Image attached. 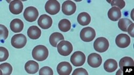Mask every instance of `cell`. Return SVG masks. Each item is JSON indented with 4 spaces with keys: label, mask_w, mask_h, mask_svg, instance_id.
<instances>
[{
    "label": "cell",
    "mask_w": 134,
    "mask_h": 75,
    "mask_svg": "<svg viewBox=\"0 0 134 75\" xmlns=\"http://www.w3.org/2000/svg\"><path fill=\"white\" fill-rule=\"evenodd\" d=\"M48 54L49 52L48 49L42 45L36 46L33 49L32 52L33 58L38 61L45 60L48 58Z\"/></svg>",
    "instance_id": "1"
},
{
    "label": "cell",
    "mask_w": 134,
    "mask_h": 75,
    "mask_svg": "<svg viewBox=\"0 0 134 75\" xmlns=\"http://www.w3.org/2000/svg\"><path fill=\"white\" fill-rule=\"evenodd\" d=\"M58 51L62 56H68L73 51V46L70 42L67 40H62L57 46Z\"/></svg>",
    "instance_id": "2"
},
{
    "label": "cell",
    "mask_w": 134,
    "mask_h": 75,
    "mask_svg": "<svg viewBox=\"0 0 134 75\" xmlns=\"http://www.w3.org/2000/svg\"><path fill=\"white\" fill-rule=\"evenodd\" d=\"M96 33L95 30L90 27L84 28L81 31L80 37L85 42H90L96 37Z\"/></svg>",
    "instance_id": "3"
},
{
    "label": "cell",
    "mask_w": 134,
    "mask_h": 75,
    "mask_svg": "<svg viewBox=\"0 0 134 75\" xmlns=\"http://www.w3.org/2000/svg\"><path fill=\"white\" fill-rule=\"evenodd\" d=\"M27 43L26 36L22 34H18L14 35L11 40V44L16 49H21L24 47Z\"/></svg>",
    "instance_id": "4"
},
{
    "label": "cell",
    "mask_w": 134,
    "mask_h": 75,
    "mask_svg": "<svg viewBox=\"0 0 134 75\" xmlns=\"http://www.w3.org/2000/svg\"><path fill=\"white\" fill-rule=\"evenodd\" d=\"M109 46V42L105 37H99L97 38L93 44L94 50L100 53H103L107 51Z\"/></svg>",
    "instance_id": "5"
},
{
    "label": "cell",
    "mask_w": 134,
    "mask_h": 75,
    "mask_svg": "<svg viewBox=\"0 0 134 75\" xmlns=\"http://www.w3.org/2000/svg\"><path fill=\"white\" fill-rule=\"evenodd\" d=\"M60 4L57 0L48 1L44 6L46 12L51 15H55L58 13L60 11Z\"/></svg>",
    "instance_id": "6"
},
{
    "label": "cell",
    "mask_w": 134,
    "mask_h": 75,
    "mask_svg": "<svg viewBox=\"0 0 134 75\" xmlns=\"http://www.w3.org/2000/svg\"><path fill=\"white\" fill-rule=\"evenodd\" d=\"M86 57L81 51H76L73 53L70 58V61L75 67H81L85 63Z\"/></svg>",
    "instance_id": "7"
},
{
    "label": "cell",
    "mask_w": 134,
    "mask_h": 75,
    "mask_svg": "<svg viewBox=\"0 0 134 75\" xmlns=\"http://www.w3.org/2000/svg\"><path fill=\"white\" fill-rule=\"evenodd\" d=\"M23 15L26 21L32 23L34 22L37 19L39 16V12L35 7L29 6L25 10Z\"/></svg>",
    "instance_id": "8"
},
{
    "label": "cell",
    "mask_w": 134,
    "mask_h": 75,
    "mask_svg": "<svg viewBox=\"0 0 134 75\" xmlns=\"http://www.w3.org/2000/svg\"><path fill=\"white\" fill-rule=\"evenodd\" d=\"M102 58L99 54L96 53H93L88 56L87 63L92 68H98L102 63Z\"/></svg>",
    "instance_id": "9"
},
{
    "label": "cell",
    "mask_w": 134,
    "mask_h": 75,
    "mask_svg": "<svg viewBox=\"0 0 134 75\" xmlns=\"http://www.w3.org/2000/svg\"><path fill=\"white\" fill-rule=\"evenodd\" d=\"M131 39L129 35L126 34L118 35L115 39L116 45L120 48H126L130 44Z\"/></svg>",
    "instance_id": "10"
},
{
    "label": "cell",
    "mask_w": 134,
    "mask_h": 75,
    "mask_svg": "<svg viewBox=\"0 0 134 75\" xmlns=\"http://www.w3.org/2000/svg\"><path fill=\"white\" fill-rule=\"evenodd\" d=\"M62 12L66 16H71L76 11V5L71 1H66L62 5Z\"/></svg>",
    "instance_id": "11"
},
{
    "label": "cell",
    "mask_w": 134,
    "mask_h": 75,
    "mask_svg": "<svg viewBox=\"0 0 134 75\" xmlns=\"http://www.w3.org/2000/svg\"><path fill=\"white\" fill-rule=\"evenodd\" d=\"M72 70V66L68 62H61L57 66V71L60 75H69Z\"/></svg>",
    "instance_id": "12"
},
{
    "label": "cell",
    "mask_w": 134,
    "mask_h": 75,
    "mask_svg": "<svg viewBox=\"0 0 134 75\" xmlns=\"http://www.w3.org/2000/svg\"><path fill=\"white\" fill-rule=\"evenodd\" d=\"M23 4L19 0L12 1L9 4V10L11 13L14 15L21 13L23 10Z\"/></svg>",
    "instance_id": "13"
},
{
    "label": "cell",
    "mask_w": 134,
    "mask_h": 75,
    "mask_svg": "<svg viewBox=\"0 0 134 75\" xmlns=\"http://www.w3.org/2000/svg\"><path fill=\"white\" fill-rule=\"evenodd\" d=\"M38 24L42 29H47L52 26L53 20L52 18L49 16L47 15H42L38 19Z\"/></svg>",
    "instance_id": "14"
},
{
    "label": "cell",
    "mask_w": 134,
    "mask_h": 75,
    "mask_svg": "<svg viewBox=\"0 0 134 75\" xmlns=\"http://www.w3.org/2000/svg\"><path fill=\"white\" fill-rule=\"evenodd\" d=\"M10 28L15 33H20L24 28V23L23 21L19 19H14L11 21Z\"/></svg>",
    "instance_id": "15"
},
{
    "label": "cell",
    "mask_w": 134,
    "mask_h": 75,
    "mask_svg": "<svg viewBox=\"0 0 134 75\" xmlns=\"http://www.w3.org/2000/svg\"><path fill=\"white\" fill-rule=\"evenodd\" d=\"M121 10L116 6H113L109 10L108 12V18L113 21L119 20L121 18Z\"/></svg>",
    "instance_id": "16"
},
{
    "label": "cell",
    "mask_w": 134,
    "mask_h": 75,
    "mask_svg": "<svg viewBox=\"0 0 134 75\" xmlns=\"http://www.w3.org/2000/svg\"><path fill=\"white\" fill-rule=\"evenodd\" d=\"M39 68V64L33 60L27 61L25 65V70L29 74H35L37 73Z\"/></svg>",
    "instance_id": "17"
},
{
    "label": "cell",
    "mask_w": 134,
    "mask_h": 75,
    "mask_svg": "<svg viewBox=\"0 0 134 75\" xmlns=\"http://www.w3.org/2000/svg\"><path fill=\"white\" fill-rule=\"evenodd\" d=\"M27 34L30 38L32 39H37L41 36V31L38 27L32 26L28 29Z\"/></svg>",
    "instance_id": "18"
},
{
    "label": "cell",
    "mask_w": 134,
    "mask_h": 75,
    "mask_svg": "<svg viewBox=\"0 0 134 75\" xmlns=\"http://www.w3.org/2000/svg\"><path fill=\"white\" fill-rule=\"evenodd\" d=\"M104 68L105 70L108 72H114L118 68L117 61L112 59H108L104 64Z\"/></svg>",
    "instance_id": "19"
},
{
    "label": "cell",
    "mask_w": 134,
    "mask_h": 75,
    "mask_svg": "<svg viewBox=\"0 0 134 75\" xmlns=\"http://www.w3.org/2000/svg\"><path fill=\"white\" fill-rule=\"evenodd\" d=\"M91 20V17L87 12H81L77 17V21L82 26H86L90 23Z\"/></svg>",
    "instance_id": "20"
},
{
    "label": "cell",
    "mask_w": 134,
    "mask_h": 75,
    "mask_svg": "<svg viewBox=\"0 0 134 75\" xmlns=\"http://www.w3.org/2000/svg\"><path fill=\"white\" fill-rule=\"evenodd\" d=\"M64 39L63 35L59 33V32H55L51 34L49 37V43L53 47H57L58 43L59 41L63 40Z\"/></svg>",
    "instance_id": "21"
},
{
    "label": "cell",
    "mask_w": 134,
    "mask_h": 75,
    "mask_svg": "<svg viewBox=\"0 0 134 75\" xmlns=\"http://www.w3.org/2000/svg\"><path fill=\"white\" fill-rule=\"evenodd\" d=\"M119 66L121 70L123 71L124 67H133L134 61L131 58L129 57H125L122 58L120 60L119 62Z\"/></svg>",
    "instance_id": "22"
},
{
    "label": "cell",
    "mask_w": 134,
    "mask_h": 75,
    "mask_svg": "<svg viewBox=\"0 0 134 75\" xmlns=\"http://www.w3.org/2000/svg\"><path fill=\"white\" fill-rule=\"evenodd\" d=\"M58 27L59 29L62 32H67L70 30L71 25L70 21L66 19H62L58 24Z\"/></svg>",
    "instance_id": "23"
},
{
    "label": "cell",
    "mask_w": 134,
    "mask_h": 75,
    "mask_svg": "<svg viewBox=\"0 0 134 75\" xmlns=\"http://www.w3.org/2000/svg\"><path fill=\"white\" fill-rule=\"evenodd\" d=\"M133 23L131 20L127 18H122L120 19L118 23L119 28L123 31L127 32V29L129 25Z\"/></svg>",
    "instance_id": "24"
},
{
    "label": "cell",
    "mask_w": 134,
    "mask_h": 75,
    "mask_svg": "<svg viewBox=\"0 0 134 75\" xmlns=\"http://www.w3.org/2000/svg\"><path fill=\"white\" fill-rule=\"evenodd\" d=\"M0 70L2 75H10L13 72V67L10 63H4L0 65Z\"/></svg>",
    "instance_id": "25"
},
{
    "label": "cell",
    "mask_w": 134,
    "mask_h": 75,
    "mask_svg": "<svg viewBox=\"0 0 134 75\" xmlns=\"http://www.w3.org/2000/svg\"><path fill=\"white\" fill-rule=\"evenodd\" d=\"M0 38H1V41L2 43H4V41L8 38L9 35V31L7 28L3 25H0Z\"/></svg>",
    "instance_id": "26"
},
{
    "label": "cell",
    "mask_w": 134,
    "mask_h": 75,
    "mask_svg": "<svg viewBox=\"0 0 134 75\" xmlns=\"http://www.w3.org/2000/svg\"><path fill=\"white\" fill-rule=\"evenodd\" d=\"M9 53L8 50L2 46L0 47V62H3L8 59Z\"/></svg>",
    "instance_id": "27"
},
{
    "label": "cell",
    "mask_w": 134,
    "mask_h": 75,
    "mask_svg": "<svg viewBox=\"0 0 134 75\" xmlns=\"http://www.w3.org/2000/svg\"><path fill=\"white\" fill-rule=\"evenodd\" d=\"M107 2L112 6H116L120 10L124 8L126 5V2L124 0H113V1H108Z\"/></svg>",
    "instance_id": "28"
},
{
    "label": "cell",
    "mask_w": 134,
    "mask_h": 75,
    "mask_svg": "<svg viewBox=\"0 0 134 75\" xmlns=\"http://www.w3.org/2000/svg\"><path fill=\"white\" fill-rule=\"evenodd\" d=\"M39 73L40 75H53L54 74L52 69L47 66L41 68L39 70Z\"/></svg>",
    "instance_id": "29"
},
{
    "label": "cell",
    "mask_w": 134,
    "mask_h": 75,
    "mask_svg": "<svg viewBox=\"0 0 134 75\" xmlns=\"http://www.w3.org/2000/svg\"><path fill=\"white\" fill-rule=\"evenodd\" d=\"M72 74V75H88V73L85 69L82 68H80L76 69L74 71Z\"/></svg>",
    "instance_id": "30"
},
{
    "label": "cell",
    "mask_w": 134,
    "mask_h": 75,
    "mask_svg": "<svg viewBox=\"0 0 134 75\" xmlns=\"http://www.w3.org/2000/svg\"><path fill=\"white\" fill-rule=\"evenodd\" d=\"M133 29H134V24L132 23L128 28L127 31L128 34L130 35V36L132 37H134V34H133Z\"/></svg>",
    "instance_id": "31"
},
{
    "label": "cell",
    "mask_w": 134,
    "mask_h": 75,
    "mask_svg": "<svg viewBox=\"0 0 134 75\" xmlns=\"http://www.w3.org/2000/svg\"><path fill=\"white\" fill-rule=\"evenodd\" d=\"M133 10H132L131 11V17L132 18V20H133Z\"/></svg>",
    "instance_id": "32"
}]
</instances>
